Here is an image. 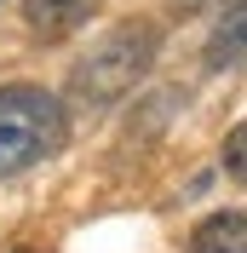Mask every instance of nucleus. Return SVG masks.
<instances>
[{"mask_svg":"<svg viewBox=\"0 0 247 253\" xmlns=\"http://www.w3.org/2000/svg\"><path fill=\"white\" fill-rule=\"evenodd\" d=\"M236 63H242V0L230 6L224 29L213 35V69H236Z\"/></svg>","mask_w":247,"mask_h":253,"instance_id":"39448f33","label":"nucleus"},{"mask_svg":"<svg viewBox=\"0 0 247 253\" xmlns=\"http://www.w3.org/2000/svg\"><path fill=\"white\" fill-rule=\"evenodd\" d=\"M12 253H52V248H29V242H23V248H12Z\"/></svg>","mask_w":247,"mask_h":253,"instance_id":"6e6552de","label":"nucleus"},{"mask_svg":"<svg viewBox=\"0 0 247 253\" xmlns=\"http://www.w3.org/2000/svg\"><path fill=\"white\" fill-rule=\"evenodd\" d=\"M207 0H172V12H201Z\"/></svg>","mask_w":247,"mask_h":253,"instance_id":"0eeeda50","label":"nucleus"},{"mask_svg":"<svg viewBox=\"0 0 247 253\" xmlns=\"http://www.w3.org/2000/svg\"><path fill=\"white\" fill-rule=\"evenodd\" d=\"M190 253H247V213L224 207L213 219H201L190 236Z\"/></svg>","mask_w":247,"mask_h":253,"instance_id":"20e7f679","label":"nucleus"},{"mask_svg":"<svg viewBox=\"0 0 247 253\" xmlns=\"http://www.w3.org/2000/svg\"><path fill=\"white\" fill-rule=\"evenodd\" d=\"M92 12H98V0H23V23H29V35L41 46L69 41L75 29H86Z\"/></svg>","mask_w":247,"mask_h":253,"instance_id":"7ed1b4c3","label":"nucleus"},{"mask_svg":"<svg viewBox=\"0 0 247 253\" xmlns=\"http://www.w3.org/2000/svg\"><path fill=\"white\" fill-rule=\"evenodd\" d=\"M242 126H236V132H230V144H224V167H230V178H242Z\"/></svg>","mask_w":247,"mask_h":253,"instance_id":"423d86ee","label":"nucleus"},{"mask_svg":"<svg viewBox=\"0 0 247 253\" xmlns=\"http://www.w3.org/2000/svg\"><path fill=\"white\" fill-rule=\"evenodd\" d=\"M155 52H161V35L144 17L98 35V46L69 69V98L75 104H115V98H126L155 69Z\"/></svg>","mask_w":247,"mask_h":253,"instance_id":"f257e3e1","label":"nucleus"},{"mask_svg":"<svg viewBox=\"0 0 247 253\" xmlns=\"http://www.w3.org/2000/svg\"><path fill=\"white\" fill-rule=\"evenodd\" d=\"M69 138V115L46 86H0V178L52 161Z\"/></svg>","mask_w":247,"mask_h":253,"instance_id":"f03ea898","label":"nucleus"}]
</instances>
